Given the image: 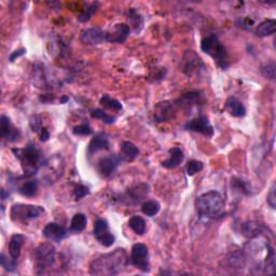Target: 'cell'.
<instances>
[{"instance_id": "6da1fadb", "label": "cell", "mask_w": 276, "mask_h": 276, "mask_svg": "<svg viewBox=\"0 0 276 276\" xmlns=\"http://www.w3.org/2000/svg\"><path fill=\"white\" fill-rule=\"evenodd\" d=\"M128 264L127 253L123 248H117L113 253L101 255L92 261L90 273L95 275H115L123 272Z\"/></svg>"}, {"instance_id": "7a4b0ae2", "label": "cell", "mask_w": 276, "mask_h": 276, "mask_svg": "<svg viewBox=\"0 0 276 276\" xmlns=\"http://www.w3.org/2000/svg\"><path fill=\"white\" fill-rule=\"evenodd\" d=\"M195 206L200 217L211 219L221 214L225 207V200L218 191H208L197 196Z\"/></svg>"}, {"instance_id": "3957f363", "label": "cell", "mask_w": 276, "mask_h": 276, "mask_svg": "<svg viewBox=\"0 0 276 276\" xmlns=\"http://www.w3.org/2000/svg\"><path fill=\"white\" fill-rule=\"evenodd\" d=\"M201 49L206 54L211 55L214 59L217 66H219L221 69H227L229 67L227 49L214 33L205 37L202 40Z\"/></svg>"}, {"instance_id": "277c9868", "label": "cell", "mask_w": 276, "mask_h": 276, "mask_svg": "<svg viewBox=\"0 0 276 276\" xmlns=\"http://www.w3.org/2000/svg\"><path fill=\"white\" fill-rule=\"evenodd\" d=\"M13 153L20 160L26 176L35 175L40 161V151L35 145H27L24 149H13Z\"/></svg>"}, {"instance_id": "5b68a950", "label": "cell", "mask_w": 276, "mask_h": 276, "mask_svg": "<svg viewBox=\"0 0 276 276\" xmlns=\"http://www.w3.org/2000/svg\"><path fill=\"white\" fill-rule=\"evenodd\" d=\"M42 214H45V208L37 205H30V204H13L11 207V219L16 222H24L35 218L40 217Z\"/></svg>"}, {"instance_id": "8992f818", "label": "cell", "mask_w": 276, "mask_h": 276, "mask_svg": "<svg viewBox=\"0 0 276 276\" xmlns=\"http://www.w3.org/2000/svg\"><path fill=\"white\" fill-rule=\"evenodd\" d=\"M130 264L134 265L135 268L143 271V272L147 273L150 271V262H149V250L148 247L142 244L137 243L133 245L132 251H130V257L129 259Z\"/></svg>"}, {"instance_id": "52a82bcc", "label": "cell", "mask_w": 276, "mask_h": 276, "mask_svg": "<svg viewBox=\"0 0 276 276\" xmlns=\"http://www.w3.org/2000/svg\"><path fill=\"white\" fill-rule=\"evenodd\" d=\"M204 69L205 65L201 60V57L195 51H186L181 62V70L183 74L188 77H193L200 74L201 71H204Z\"/></svg>"}, {"instance_id": "ba28073f", "label": "cell", "mask_w": 276, "mask_h": 276, "mask_svg": "<svg viewBox=\"0 0 276 276\" xmlns=\"http://www.w3.org/2000/svg\"><path fill=\"white\" fill-rule=\"evenodd\" d=\"M35 259L37 262V268L39 270L45 271L47 268H51L55 263L56 259L55 247L48 243L41 244L35 250Z\"/></svg>"}, {"instance_id": "9c48e42d", "label": "cell", "mask_w": 276, "mask_h": 276, "mask_svg": "<svg viewBox=\"0 0 276 276\" xmlns=\"http://www.w3.org/2000/svg\"><path fill=\"white\" fill-rule=\"evenodd\" d=\"M93 234L98 243L104 247L113 246L115 241L114 235L109 231L108 222L101 218L96 219L93 227Z\"/></svg>"}, {"instance_id": "30bf717a", "label": "cell", "mask_w": 276, "mask_h": 276, "mask_svg": "<svg viewBox=\"0 0 276 276\" xmlns=\"http://www.w3.org/2000/svg\"><path fill=\"white\" fill-rule=\"evenodd\" d=\"M185 130H190V132L200 133L206 137H211L214 135V128L211 124L205 115H198V117L189 121L185 124Z\"/></svg>"}, {"instance_id": "8fae6325", "label": "cell", "mask_w": 276, "mask_h": 276, "mask_svg": "<svg viewBox=\"0 0 276 276\" xmlns=\"http://www.w3.org/2000/svg\"><path fill=\"white\" fill-rule=\"evenodd\" d=\"M120 157H117L115 154L101 158L97 164L98 173L105 178L111 176L120 165Z\"/></svg>"}, {"instance_id": "7c38bea8", "label": "cell", "mask_w": 276, "mask_h": 276, "mask_svg": "<svg viewBox=\"0 0 276 276\" xmlns=\"http://www.w3.org/2000/svg\"><path fill=\"white\" fill-rule=\"evenodd\" d=\"M130 30L128 24L118 23L113 27V30L106 32V41L123 43L128 39Z\"/></svg>"}, {"instance_id": "4fadbf2b", "label": "cell", "mask_w": 276, "mask_h": 276, "mask_svg": "<svg viewBox=\"0 0 276 276\" xmlns=\"http://www.w3.org/2000/svg\"><path fill=\"white\" fill-rule=\"evenodd\" d=\"M81 42L86 46H97L106 41V32L100 28H88L81 32Z\"/></svg>"}, {"instance_id": "5bb4252c", "label": "cell", "mask_w": 276, "mask_h": 276, "mask_svg": "<svg viewBox=\"0 0 276 276\" xmlns=\"http://www.w3.org/2000/svg\"><path fill=\"white\" fill-rule=\"evenodd\" d=\"M42 235L49 241L61 242L68 235V231H67L64 227L60 226L59 224L49 222V224L43 227Z\"/></svg>"}, {"instance_id": "9a60e30c", "label": "cell", "mask_w": 276, "mask_h": 276, "mask_svg": "<svg viewBox=\"0 0 276 276\" xmlns=\"http://www.w3.org/2000/svg\"><path fill=\"white\" fill-rule=\"evenodd\" d=\"M174 108L169 101H161L154 107V120L156 122H166L174 117Z\"/></svg>"}, {"instance_id": "2e32d148", "label": "cell", "mask_w": 276, "mask_h": 276, "mask_svg": "<svg viewBox=\"0 0 276 276\" xmlns=\"http://www.w3.org/2000/svg\"><path fill=\"white\" fill-rule=\"evenodd\" d=\"M0 124H1V136L2 138L7 139L8 142L13 143L20 138L21 133L20 130L16 129L11 123V120L7 115H2L0 119Z\"/></svg>"}, {"instance_id": "e0dca14e", "label": "cell", "mask_w": 276, "mask_h": 276, "mask_svg": "<svg viewBox=\"0 0 276 276\" xmlns=\"http://www.w3.org/2000/svg\"><path fill=\"white\" fill-rule=\"evenodd\" d=\"M109 148V140L104 133H98L92 138L89 144L88 152L89 154H93L100 151V150H107Z\"/></svg>"}, {"instance_id": "ac0fdd59", "label": "cell", "mask_w": 276, "mask_h": 276, "mask_svg": "<svg viewBox=\"0 0 276 276\" xmlns=\"http://www.w3.org/2000/svg\"><path fill=\"white\" fill-rule=\"evenodd\" d=\"M139 154L138 148L130 142H123L120 148V159L125 162H132Z\"/></svg>"}, {"instance_id": "d6986e66", "label": "cell", "mask_w": 276, "mask_h": 276, "mask_svg": "<svg viewBox=\"0 0 276 276\" xmlns=\"http://www.w3.org/2000/svg\"><path fill=\"white\" fill-rule=\"evenodd\" d=\"M185 156H183V152L180 148H172L169 149V158L165 161L162 162V166L165 168H175L177 166L180 165L182 163Z\"/></svg>"}, {"instance_id": "ffe728a7", "label": "cell", "mask_w": 276, "mask_h": 276, "mask_svg": "<svg viewBox=\"0 0 276 276\" xmlns=\"http://www.w3.org/2000/svg\"><path fill=\"white\" fill-rule=\"evenodd\" d=\"M25 242V236L22 234H14L10 242H9V255H10L11 258L18 260L21 256V249L22 246Z\"/></svg>"}, {"instance_id": "44dd1931", "label": "cell", "mask_w": 276, "mask_h": 276, "mask_svg": "<svg viewBox=\"0 0 276 276\" xmlns=\"http://www.w3.org/2000/svg\"><path fill=\"white\" fill-rule=\"evenodd\" d=\"M226 109L235 118H243L246 114L245 106L235 97H229L226 101Z\"/></svg>"}, {"instance_id": "7402d4cb", "label": "cell", "mask_w": 276, "mask_h": 276, "mask_svg": "<svg viewBox=\"0 0 276 276\" xmlns=\"http://www.w3.org/2000/svg\"><path fill=\"white\" fill-rule=\"evenodd\" d=\"M202 95L200 92L193 91V92H188V93L183 94L180 98L178 99V103L180 106H182L183 108H191L193 106L197 105L198 103H201Z\"/></svg>"}, {"instance_id": "603a6c76", "label": "cell", "mask_w": 276, "mask_h": 276, "mask_svg": "<svg viewBox=\"0 0 276 276\" xmlns=\"http://www.w3.org/2000/svg\"><path fill=\"white\" fill-rule=\"evenodd\" d=\"M276 31V22L272 18L261 22L256 28V35L259 37H268L273 35Z\"/></svg>"}, {"instance_id": "cb8c5ba5", "label": "cell", "mask_w": 276, "mask_h": 276, "mask_svg": "<svg viewBox=\"0 0 276 276\" xmlns=\"http://www.w3.org/2000/svg\"><path fill=\"white\" fill-rule=\"evenodd\" d=\"M129 226L137 235H144L146 233L147 230L146 221H145L144 218H142L140 216L135 215L133 217H130L129 220Z\"/></svg>"}, {"instance_id": "d4e9b609", "label": "cell", "mask_w": 276, "mask_h": 276, "mask_svg": "<svg viewBox=\"0 0 276 276\" xmlns=\"http://www.w3.org/2000/svg\"><path fill=\"white\" fill-rule=\"evenodd\" d=\"M86 224H88V219L84 214L78 212L74 217H72L70 222V231L74 233H80L86 227Z\"/></svg>"}, {"instance_id": "484cf974", "label": "cell", "mask_w": 276, "mask_h": 276, "mask_svg": "<svg viewBox=\"0 0 276 276\" xmlns=\"http://www.w3.org/2000/svg\"><path fill=\"white\" fill-rule=\"evenodd\" d=\"M18 192L24 196L33 197L38 193V181L36 179H31V180L25 181L18 188Z\"/></svg>"}, {"instance_id": "4316f807", "label": "cell", "mask_w": 276, "mask_h": 276, "mask_svg": "<svg viewBox=\"0 0 276 276\" xmlns=\"http://www.w3.org/2000/svg\"><path fill=\"white\" fill-rule=\"evenodd\" d=\"M148 186L145 185V183H140V185L135 186L134 188L130 189L128 192V195L130 197V200H134L135 202H140L143 198L148 195Z\"/></svg>"}, {"instance_id": "83f0119b", "label": "cell", "mask_w": 276, "mask_h": 276, "mask_svg": "<svg viewBox=\"0 0 276 276\" xmlns=\"http://www.w3.org/2000/svg\"><path fill=\"white\" fill-rule=\"evenodd\" d=\"M262 230V226L260 224H256V222H246L242 227V233L247 237H255L258 236Z\"/></svg>"}, {"instance_id": "f1b7e54d", "label": "cell", "mask_w": 276, "mask_h": 276, "mask_svg": "<svg viewBox=\"0 0 276 276\" xmlns=\"http://www.w3.org/2000/svg\"><path fill=\"white\" fill-rule=\"evenodd\" d=\"M99 103L104 108H107V109L114 110V111H121L123 109L122 104H121L118 99L110 97V96L107 94H105L103 97L100 98Z\"/></svg>"}, {"instance_id": "f546056e", "label": "cell", "mask_w": 276, "mask_h": 276, "mask_svg": "<svg viewBox=\"0 0 276 276\" xmlns=\"http://www.w3.org/2000/svg\"><path fill=\"white\" fill-rule=\"evenodd\" d=\"M160 210H161V205L159 204V202L153 200L145 202L142 206L143 214H145L147 217L156 216L160 211Z\"/></svg>"}, {"instance_id": "4dcf8cb0", "label": "cell", "mask_w": 276, "mask_h": 276, "mask_svg": "<svg viewBox=\"0 0 276 276\" xmlns=\"http://www.w3.org/2000/svg\"><path fill=\"white\" fill-rule=\"evenodd\" d=\"M91 115L93 118H95V119L101 120L106 124H114L115 122V118L114 117H113V115H110L108 114H106L105 111L101 110V109H94L91 113Z\"/></svg>"}, {"instance_id": "1f68e13d", "label": "cell", "mask_w": 276, "mask_h": 276, "mask_svg": "<svg viewBox=\"0 0 276 276\" xmlns=\"http://www.w3.org/2000/svg\"><path fill=\"white\" fill-rule=\"evenodd\" d=\"M98 6H99L98 2H93V3H92L90 7H88V9H86L85 11L82 12L80 16H78V21L81 22V23H85V22L90 21L91 17L93 16V14L96 12V10H97Z\"/></svg>"}, {"instance_id": "d6a6232c", "label": "cell", "mask_w": 276, "mask_h": 276, "mask_svg": "<svg viewBox=\"0 0 276 276\" xmlns=\"http://www.w3.org/2000/svg\"><path fill=\"white\" fill-rule=\"evenodd\" d=\"M204 168V164L201 161H197V160H191L187 164V174L189 176H193L197 174L198 172H201L202 169Z\"/></svg>"}, {"instance_id": "836d02e7", "label": "cell", "mask_w": 276, "mask_h": 276, "mask_svg": "<svg viewBox=\"0 0 276 276\" xmlns=\"http://www.w3.org/2000/svg\"><path fill=\"white\" fill-rule=\"evenodd\" d=\"M0 263H1L2 268L8 271V272H14L17 266V260L11 258V257L10 259H8L6 256L1 254V256H0Z\"/></svg>"}, {"instance_id": "e575fe53", "label": "cell", "mask_w": 276, "mask_h": 276, "mask_svg": "<svg viewBox=\"0 0 276 276\" xmlns=\"http://www.w3.org/2000/svg\"><path fill=\"white\" fill-rule=\"evenodd\" d=\"M232 186H233V188L236 189V190H239L240 192L244 193V195H249L250 192H251L250 191L251 188L249 187L248 183L244 180H242V179H236V178L232 179Z\"/></svg>"}, {"instance_id": "d590c367", "label": "cell", "mask_w": 276, "mask_h": 276, "mask_svg": "<svg viewBox=\"0 0 276 276\" xmlns=\"http://www.w3.org/2000/svg\"><path fill=\"white\" fill-rule=\"evenodd\" d=\"M128 16H129V20L133 23V25L135 27V31L139 32L138 26L142 27V25H143V18H142V16H140L139 14L137 13V11L134 10V9H130V10L128 13Z\"/></svg>"}, {"instance_id": "8d00e7d4", "label": "cell", "mask_w": 276, "mask_h": 276, "mask_svg": "<svg viewBox=\"0 0 276 276\" xmlns=\"http://www.w3.org/2000/svg\"><path fill=\"white\" fill-rule=\"evenodd\" d=\"M261 72L262 75L265 77L266 79L270 80H274L275 79V72H276V67H275V63H268L264 66H262L261 68Z\"/></svg>"}, {"instance_id": "74e56055", "label": "cell", "mask_w": 276, "mask_h": 276, "mask_svg": "<svg viewBox=\"0 0 276 276\" xmlns=\"http://www.w3.org/2000/svg\"><path fill=\"white\" fill-rule=\"evenodd\" d=\"M90 189L83 185H77L74 189V196L76 201H80L86 195H90Z\"/></svg>"}, {"instance_id": "f35d334b", "label": "cell", "mask_w": 276, "mask_h": 276, "mask_svg": "<svg viewBox=\"0 0 276 276\" xmlns=\"http://www.w3.org/2000/svg\"><path fill=\"white\" fill-rule=\"evenodd\" d=\"M72 133L78 135V136H89V135L93 133V130H92L89 124H81L78 127H75L72 130Z\"/></svg>"}, {"instance_id": "ab89813d", "label": "cell", "mask_w": 276, "mask_h": 276, "mask_svg": "<svg viewBox=\"0 0 276 276\" xmlns=\"http://www.w3.org/2000/svg\"><path fill=\"white\" fill-rule=\"evenodd\" d=\"M31 127H32L33 132H36V133L40 132L41 129H42L40 115H38V114L32 115V117L31 118Z\"/></svg>"}, {"instance_id": "60d3db41", "label": "cell", "mask_w": 276, "mask_h": 276, "mask_svg": "<svg viewBox=\"0 0 276 276\" xmlns=\"http://www.w3.org/2000/svg\"><path fill=\"white\" fill-rule=\"evenodd\" d=\"M275 183H273V186L271 187L270 191L268 193V196H266V201H268V204L271 206V208L275 210L276 207V195H275Z\"/></svg>"}, {"instance_id": "b9f144b4", "label": "cell", "mask_w": 276, "mask_h": 276, "mask_svg": "<svg viewBox=\"0 0 276 276\" xmlns=\"http://www.w3.org/2000/svg\"><path fill=\"white\" fill-rule=\"evenodd\" d=\"M27 51H26V49H24V48H22V49H20V50H16V51H14L12 54L10 55V57H9V60H10V62L11 63H13L14 61H16L17 57H20V56H22V55H24L25 54Z\"/></svg>"}, {"instance_id": "7bdbcfd3", "label": "cell", "mask_w": 276, "mask_h": 276, "mask_svg": "<svg viewBox=\"0 0 276 276\" xmlns=\"http://www.w3.org/2000/svg\"><path fill=\"white\" fill-rule=\"evenodd\" d=\"M38 134H39V137H40L41 142H48V140H49V138H50L49 130H48L45 129V128H42L40 132L38 133Z\"/></svg>"}]
</instances>
